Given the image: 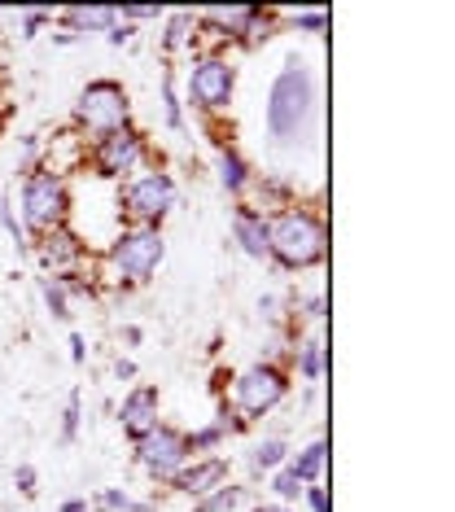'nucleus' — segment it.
<instances>
[{"label":"nucleus","instance_id":"nucleus-23","mask_svg":"<svg viewBox=\"0 0 455 512\" xmlns=\"http://www.w3.org/2000/svg\"><path fill=\"white\" fill-rule=\"evenodd\" d=\"M289 22H294V27L315 31V36H324V27H329V14H324V9H294Z\"/></svg>","mask_w":455,"mask_h":512},{"label":"nucleus","instance_id":"nucleus-19","mask_svg":"<svg viewBox=\"0 0 455 512\" xmlns=\"http://www.w3.org/2000/svg\"><path fill=\"white\" fill-rule=\"evenodd\" d=\"M66 22H75V27H92V31H110V27H119V9H110V5L66 9Z\"/></svg>","mask_w":455,"mask_h":512},{"label":"nucleus","instance_id":"nucleus-1","mask_svg":"<svg viewBox=\"0 0 455 512\" xmlns=\"http://www.w3.org/2000/svg\"><path fill=\"white\" fill-rule=\"evenodd\" d=\"M267 228V259L280 267H315L329 254V228L320 215H311L307 206H280V211L263 215Z\"/></svg>","mask_w":455,"mask_h":512},{"label":"nucleus","instance_id":"nucleus-15","mask_svg":"<svg viewBox=\"0 0 455 512\" xmlns=\"http://www.w3.org/2000/svg\"><path fill=\"white\" fill-rule=\"evenodd\" d=\"M324 464H329V442H320V438H315L311 447H302L298 456L289 460V469H294V473H298L307 486H315V482H320V473H324Z\"/></svg>","mask_w":455,"mask_h":512},{"label":"nucleus","instance_id":"nucleus-30","mask_svg":"<svg viewBox=\"0 0 455 512\" xmlns=\"http://www.w3.org/2000/svg\"><path fill=\"white\" fill-rule=\"evenodd\" d=\"M254 512H289L285 504H267V508H254Z\"/></svg>","mask_w":455,"mask_h":512},{"label":"nucleus","instance_id":"nucleus-24","mask_svg":"<svg viewBox=\"0 0 455 512\" xmlns=\"http://www.w3.org/2000/svg\"><path fill=\"white\" fill-rule=\"evenodd\" d=\"M101 504H105V508H114V512H145V504L127 499L123 491H105V495H101Z\"/></svg>","mask_w":455,"mask_h":512},{"label":"nucleus","instance_id":"nucleus-3","mask_svg":"<svg viewBox=\"0 0 455 512\" xmlns=\"http://www.w3.org/2000/svg\"><path fill=\"white\" fill-rule=\"evenodd\" d=\"M311 101H315L311 75L302 66H285L272 84V101H267V132L276 141H289L302 127V119L311 114Z\"/></svg>","mask_w":455,"mask_h":512},{"label":"nucleus","instance_id":"nucleus-18","mask_svg":"<svg viewBox=\"0 0 455 512\" xmlns=\"http://www.w3.org/2000/svg\"><path fill=\"white\" fill-rule=\"evenodd\" d=\"M324 364H329V355H324V337H311V342L298 346V372H302V381H320L324 377Z\"/></svg>","mask_w":455,"mask_h":512},{"label":"nucleus","instance_id":"nucleus-4","mask_svg":"<svg viewBox=\"0 0 455 512\" xmlns=\"http://www.w3.org/2000/svg\"><path fill=\"white\" fill-rule=\"evenodd\" d=\"M162 254H167V246H162V232L158 228H149V224L123 228L119 241L110 246V272H114V281H127V285L149 281V276L158 272Z\"/></svg>","mask_w":455,"mask_h":512},{"label":"nucleus","instance_id":"nucleus-26","mask_svg":"<svg viewBox=\"0 0 455 512\" xmlns=\"http://www.w3.org/2000/svg\"><path fill=\"white\" fill-rule=\"evenodd\" d=\"M302 499H307L311 512H329V495H324V486H307V491H302Z\"/></svg>","mask_w":455,"mask_h":512},{"label":"nucleus","instance_id":"nucleus-7","mask_svg":"<svg viewBox=\"0 0 455 512\" xmlns=\"http://www.w3.org/2000/svg\"><path fill=\"white\" fill-rule=\"evenodd\" d=\"M175 206V180L167 171H140V176L127 180L123 189V211L132 224H149L158 228V219Z\"/></svg>","mask_w":455,"mask_h":512},{"label":"nucleus","instance_id":"nucleus-9","mask_svg":"<svg viewBox=\"0 0 455 512\" xmlns=\"http://www.w3.org/2000/svg\"><path fill=\"white\" fill-rule=\"evenodd\" d=\"M136 460H140V469H145V473L171 482V477L189 464V442H184L180 429H171V425L158 421L149 434L136 438Z\"/></svg>","mask_w":455,"mask_h":512},{"label":"nucleus","instance_id":"nucleus-10","mask_svg":"<svg viewBox=\"0 0 455 512\" xmlns=\"http://www.w3.org/2000/svg\"><path fill=\"white\" fill-rule=\"evenodd\" d=\"M232 84H237V71L224 62V57H202L189 75V97L197 110H224L232 101Z\"/></svg>","mask_w":455,"mask_h":512},{"label":"nucleus","instance_id":"nucleus-20","mask_svg":"<svg viewBox=\"0 0 455 512\" xmlns=\"http://www.w3.org/2000/svg\"><path fill=\"white\" fill-rule=\"evenodd\" d=\"M250 464H254V473L280 469V464H289V447H285V442H280V438H267V442H259V447H254Z\"/></svg>","mask_w":455,"mask_h":512},{"label":"nucleus","instance_id":"nucleus-11","mask_svg":"<svg viewBox=\"0 0 455 512\" xmlns=\"http://www.w3.org/2000/svg\"><path fill=\"white\" fill-rule=\"evenodd\" d=\"M171 482H175V491H184V495L202 499V495H210V491H219V486H228V464L219 460V456H210V460H193V464H184V469L175 473Z\"/></svg>","mask_w":455,"mask_h":512},{"label":"nucleus","instance_id":"nucleus-16","mask_svg":"<svg viewBox=\"0 0 455 512\" xmlns=\"http://www.w3.org/2000/svg\"><path fill=\"white\" fill-rule=\"evenodd\" d=\"M202 18L215 22V27H224V36H245V31H254V22H259L263 14H259V9L237 5V9H206Z\"/></svg>","mask_w":455,"mask_h":512},{"label":"nucleus","instance_id":"nucleus-22","mask_svg":"<svg viewBox=\"0 0 455 512\" xmlns=\"http://www.w3.org/2000/svg\"><path fill=\"white\" fill-rule=\"evenodd\" d=\"M302 491H307V482H302V477H298L294 469H289V464H285V469H280V473L272 477V495L280 499V504H298Z\"/></svg>","mask_w":455,"mask_h":512},{"label":"nucleus","instance_id":"nucleus-8","mask_svg":"<svg viewBox=\"0 0 455 512\" xmlns=\"http://www.w3.org/2000/svg\"><path fill=\"white\" fill-rule=\"evenodd\" d=\"M145 158H149V145H145V136H140V132H132V127L92 141V167H97L105 180H132V176H140V171H145Z\"/></svg>","mask_w":455,"mask_h":512},{"label":"nucleus","instance_id":"nucleus-21","mask_svg":"<svg viewBox=\"0 0 455 512\" xmlns=\"http://www.w3.org/2000/svg\"><path fill=\"white\" fill-rule=\"evenodd\" d=\"M245 499V491L241 486H219V491H210V495H202L193 504V512H232Z\"/></svg>","mask_w":455,"mask_h":512},{"label":"nucleus","instance_id":"nucleus-2","mask_svg":"<svg viewBox=\"0 0 455 512\" xmlns=\"http://www.w3.org/2000/svg\"><path fill=\"white\" fill-rule=\"evenodd\" d=\"M66 211H70V193H66V180L62 171H49V167H31L27 180H22V219H27L31 232H57L66 224Z\"/></svg>","mask_w":455,"mask_h":512},{"label":"nucleus","instance_id":"nucleus-12","mask_svg":"<svg viewBox=\"0 0 455 512\" xmlns=\"http://www.w3.org/2000/svg\"><path fill=\"white\" fill-rule=\"evenodd\" d=\"M40 259L49 263L53 281H70V272H75L79 259H84V246H79L66 228H57V232H44L40 237Z\"/></svg>","mask_w":455,"mask_h":512},{"label":"nucleus","instance_id":"nucleus-29","mask_svg":"<svg viewBox=\"0 0 455 512\" xmlns=\"http://www.w3.org/2000/svg\"><path fill=\"white\" fill-rule=\"evenodd\" d=\"M62 512H88L84 499H70V504H62Z\"/></svg>","mask_w":455,"mask_h":512},{"label":"nucleus","instance_id":"nucleus-14","mask_svg":"<svg viewBox=\"0 0 455 512\" xmlns=\"http://www.w3.org/2000/svg\"><path fill=\"white\" fill-rule=\"evenodd\" d=\"M232 237L241 241V250L250 254V259H267L263 211H254V206H237V211H232Z\"/></svg>","mask_w":455,"mask_h":512},{"label":"nucleus","instance_id":"nucleus-27","mask_svg":"<svg viewBox=\"0 0 455 512\" xmlns=\"http://www.w3.org/2000/svg\"><path fill=\"white\" fill-rule=\"evenodd\" d=\"M14 482H18V491H22V495H35V469H31V464H18Z\"/></svg>","mask_w":455,"mask_h":512},{"label":"nucleus","instance_id":"nucleus-25","mask_svg":"<svg viewBox=\"0 0 455 512\" xmlns=\"http://www.w3.org/2000/svg\"><path fill=\"white\" fill-rule=\"evenodd\" d=\"M75 429H79V394H70V407H66V425H62V438L70 442V438H75Z\"/></svg>","mask_w":455,"mask_h":512},{"label":"nucleus","instance_id":"nucleus-13","mask_svg":"<svg viewBox=\"0 0 455 512\" xmlns=\"http://www.w3.org/2000/svg\"><path fill=\"white\" fill-rule=\"evenodd\" d=\"M119 421H123V429H127L132 438L149 434V429L158 425V390H154V386H136V390L123 399V407H119Z\"/></svg>","mask_w":455,"mask_h":512},{"label":"nucleus","instance_id":"nucleus-5","mask_svg":"<svg viewBox=\"0 0 455 512\" xmlns=\"http://www.w3.org/2000/svg\"><path fill=\"white\" fill-rule=\"evenodd\" d=\"M127 114H132V106H127V88L114 84V79L88 84L75 101V123H79V132L92 136V141H101V136H110V132H123Z\"/></svg>","mask_w":455,"mask_h":512},{"label":"nucleus","instance_id":"nucleus-28","mask_svg":"<svg viewBox=\"0 0 455 512\" xmlns=\"http://www.w3.org/2000/svg\"><path fill=\"white\" fill-rule=\"evenodd\" d=\"M127 40H132V27H127V22L123 27H110V44H127Z\"/></svg>","mask_w":455,"mask_h":512},{"label":"nucleus","instance_id":"nucleus-6","mask_svg":"<svg viewBox=\"0 0 455 512\" xmlns=\"http://www.w3.org/2000/svg\"><path fill=\"white\" fill-rule=\"evenodd\" d=\"M285 390H289L285 372L272 368V364H254V368H245L241 377L232 381V412H237L241 421L263 416V412H272V407L285 399Z\"/></svg>","mask_w":455,"mask_h":512},{"label":"nucleus","instance_id":"nucleus-17","mask_svg":"<svg viewBox=\"0 0 455 512\" xmlns=\"http://www.w3.org/2000/svg\"><path fill=\"white\" fill-rule=\"evenodd\" d=\"M219 184L228 193H245L250 189V167L241 162L237 149H219Z\"/></svg>","mask_w":455,"mask_h":512}]
</instances>
